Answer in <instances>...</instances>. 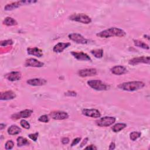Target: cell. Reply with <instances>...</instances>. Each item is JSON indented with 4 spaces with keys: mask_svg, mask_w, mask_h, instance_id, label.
<instances>
[{
    "mask_svg": "<svg viewBox=\"0 0 150 150\" xmlns=\"http://www.w3.org/2000/svg\"><path fill=\"white\" fill-rule=\"evenodd\" d=\"M97 36L101 38H108L110 37H124L126 35L125 32L118 28L112 27L101 31L96 34Z\"/></svg>",
    "mask_w": 150,
    "mask_h": 150,
    "instance_id": "6da1fadb",
    "label": "cell"
},
{
    "mask_svg": "<svg viewBox=\"0 0 150 150\" xmlns=\"http://www.w3.org/2000/svg\"><path fill=\"white\" fill-rule=\"evenodd\" d=\"M145 86V83L140 81H133L124 82L120 84L118 88L127 91H134L142 88Z\"/></svg>",
    "mask_w": 150,
    "mask_h": 150,
    "instance_id": "7a4b0ae2",
    "label": "cell"
},
{
    "mask_svg": "<svg viewBox=\"0 0 150 150\" xmlns=\"http://www.w3.org/2000/svg\"><path fill=\"white\" fill-rule=\"evenodd\" d=\"M69 18L71 21L84 24H88L91 22V19L84 13H73L71 15Z\"/></svg>",
    "mask_w": 150,
    "mask_h": 150,
    "instance_id": "3957f363",
    "label": "cell"
},
{
    "mask_svg": "<svg viewBox=\"0 0 150 150\" xmlns=\"http://www.w3.org/2000/svg\"><path fill=\"white\" fill-rule=\"evenodd\" d=\"M87 84L91 88L97 91H104L107 90V84L100 80H88Z\"/></svg>",
    "mask_w": 150,
    "mask_h": 150,
    "instance_id": "277c9868",
    "label": "cell"
},
{
    "mask_svg": "<svg viewBox=\"0 0 150 150\" xmlns=\"http://www.w3.org/2000/svg\"><path fill=\"white\" fill-rule=\"evenodd\" d=\"M115 120L116 119L114 117L105 116L96 121V124L98 127H109L112 125L115 122Z\"/></svg>",
    "mask_w": 150,
    "mask_h": 150,
    "instance_id": "5b68a950",
    "label": "cell"
},
{
    "mask_svg": "<svg viewBox=\"0 0 150 150\" xmlns=\"http://www.w3.org/2000/svg\"><path fill=\"white\" fill-rule=\"evenodd\" d=\"M69 39L79 44H87L89 42V40L86 39L81 35L77 33H70L68 35Z\"/></svg>",
    "mask_w": 150,
    "mask_h": 150,
    "instance_id": "8992f818",
    "label": "cell"
},
{
    "mask_svg": "<svg viewBox=\"0 0 150 150\" xmlns=\"http://www.w3.org/2000/svg\"><path fill=\"white\" fill-rule=\"evenodd\" d=\"M33 113V111L30 109H26L22 110L20 112L15 113L11 115V118L13 120H18L19 118H25L29 117Z\"/></svg>",
    "mask_w": 150,
    "mask_h": 150,
    "instance_id": "52a82bcc",
    "label": "cell"
},
{
    "mask_svg": "<svg viewBox=\"0 0 150 150\" xmlns=\"http://www.w3.org/2000/svg\"><path fill=\"white\" fill-rule=\"evenodd\" d=\"M49 116L55 120H63L68 118L69 114L65 111H56L51 112L49 114Z\"/></svg>",
    "mask_w": 150,
    "mask_h": 150,
    "instance_id": "ba28073f",
    "label": "cell"
},
{
    "mask_svg": "<svg viewBox=\"0 0 150 150\" xmlns=\"http://www.w3.org/2000/svg\"><path fill=\"white\" fill-rule=\"evenodd\" d=\"M149 56H141V57H137L130 59L128 62L129 64L131 65H137L141 63H145V64H149Z\"/></svg>",
    "mask_w": 150,
    "mask_h": 150,
    "instance_id": "9c48e42d",
    "label": "cell"
},
{
    "mask_svg": "<svg viewBox=\"0 0 150 150\" xmlns=\"http://www.w3.org/2000/svg\"><path fill=\"white\" fill-rule=\"evenodd\" d=\"M97 73V70L94 68L81 69L78 71L79 76L82 77L94 76H96Z\"/></svg>",
    "mask_w": 150,
    "mask_h": 150,
    "instance_id": "30bf717a",
    "label": "cell"
},
{
    "mask_svg": "<svg viewBox=\"0 0 150 150\" xmlns=\"http://www.w3.org/2000/svg\"><path fill=\"white\" fill-rule=\"evenodd\" d=\"M26 67H42L44 66V63L34 58H29L26 59L25 63Z\"/></svg>",
    "mask_w": 150,
    "mask_h": 150,
    "instance_id": "8fae6325",
    "label": "cell"
},
{
    "mask_svg": "<svg viewBox=\"0 0 150 150\" xmlns=\"http://www.w3.org/2000/svg\"><path fill=\"white\" fill-rule=\"evenodd\" d=\"M82 114L87 117L91 118H100L101 114L98 110L96 109H83L82 110Z\"/></svg>",
    "mask_w": 150,
    "mask_h": 150,
    "instance_id": "7c38bea8",
    "label": "cell"
},
{
    "mask_svg": "<svg viewBox=\"0 0 150 150\" xmlns=\"http://www.w3.org/2000/svg\"><path fill=\"white\" fill-rule=\"evenodd\" d=\"M21 73L19 71H11L6 74L4 76V77L11 81H18L21 79Z\"/></svg>",
    "mask_w": 150,
    "mask_h": 150,
    "instance_id": "4fadbf2b",
    "label": "cell"
},
{
    "mask_svg": "<svg viewBox=\"0 0 150 150\" xmlns=\"http://www.w3.org/2000/svg\"><path fill=\"white\" fill-rule=\"evenodd\" d=\"M71 54L77 60L84 61H91V59L90 58V57L87 54L83 52H71Z\"/></svg>",
    "mask_w": 150,
    "mask_h": 150,
    "instance_id": "5bb4252c",
    "label": "cell"
},
{
    "mask_svg": "<svg viewBox=\"0 0 150 150\" xmlns=\"http://www.w3.org/2000/svg\"><path fill=\"white\" fill-rule=\"evenodd\" d=\"M26 83L32 86H43L46 84L47 81L44 79H39V78H35V79H30L26 81Z\"/></svg>",
    "mask_w": 150,
    "mask_h": 150,
    "instance_id": "9a60e30c",
    "label": "cell"
},
{
    "mask_svg": "<svg viewBox=\"0 0 150 150\" xmlns=\"http://www.w3.org/2000/svg\"><path fill=\"white\" fill-rule=\"evenodd\" d=\"M70 45L71 43L69 42H59L54 46L53 51L55 53H61Z\"/></svg>",
    "mask_w": 150,
    "mask_h": 150,
    "instance_id": "2e32d148",
    "label": "cell"
},
{
    "mask_svg": "<svg viewBox=\"0 0 150 150\" xmlns=\"http://www.w3.org/2000/svg\"><path fill=\"white\" fill-rule=\"evenodd\" d=\"M111 71L115 75H122L127 73V69L123 66L118 65L112 67L111 69Z\"/></svg>",
    "mask_w": 150,
    "mask_h": 150,
    "instance_id": "e0dca14e",
    "label": "cell"
},
{
    "mask_svg": "<svg viewBox=\"0 0 150 150\" xmlns=\"http://www.w3.org/2000/svg\"><path fill=\"white\" fill-rule=\"evenodd\" d=\"M15 97H16L15 93L11 90L1 92L0 94L1 100H10L15 98Z\"/></svg>",
    "mask_w": 150,
    "mask_h": 150,
    "instance_id": "ac0fdd59",
    "label": "cell"
},
{
    "mask_svg": "<svg viewBox=\"0 0 150 150\" xmlns=\"http://www.w3.org/2000/svg\"><path fill=\"white\" fill-rule=\"evenodd\" d=\"M27 53L29 55L35 56L38 57H40L43 55L42 50L37 47H28L27 49Z\"/></svg>",
    "mask_w": 150,
    "mask_h": 150,
    "instance_id": "d6986e66",
    "label": "cell"
},
{
    "mask_svg": "<svg viewBox=\"0 0 150 150\" xmlns=\"http://www.w3.org/2000/svg\"><path fill=\"white\" fill-rule=\"evenodd\" d=\"M24 5L23 1H16L15 2H12L11 4H8L6 5L5 6L4 9L5 11H12L13 9H15L21 6Z\"/></svg>",
    "mask_w": 150,
    "mask_h": 150,
    "instance_id": "ffe728a7",
    "label": "cell"
},
{
    "mask_svg": "<svg viewBox=\"0 0 150 150\" xmlns=\"http://www.w3.org/2000/svg\"><path fill=\"white\" fill-rule=\"evenodd\" d=\"M22 129L16 125H12L8 128V133L11 135H15L21 133Z\"/></svg>",
    "mask_w": 150,
    "mask_h": 150,
    "instance_id": "44dd1931",
    "label": "cell"
},
{
    "mask_svg": "<svg viewBox=\"0 0 150 150\" xmlns=\"http://www.w3.org/2000/svg\"><path fill=\"white\" fill-rule=\"evenodd\" d=\"M3 24L8 26H12L16 25L18 24V22L13 18L8 16V17H6L4 19Z\"/></svg>",
    "mask_w": 150,
    "mask_h": 150,
    "instance_id": "7402d4cb",
    "label": "cell"
},
{
    "mask_svg": "<svg viewBox=\"0 0 150 150\" xmlns=\"http://www.w3.org/2000/svg\"><path fill=\"white\" fill-rule=\"evenodd\" d=\"M127 127V124L125 123H117L113 125L111 128L114 132H118L124 129Z\"/></svg>",
    "mask_w": 150,
    "mask_h": 150,
    "instance_id": "603a6c76",
    "label": "cell"
},
{
    "mask_svg": "<svg viewBox=\"0 0 150 150\" xmlns=\"http://www.w3.org/2000/svg\"><path fill=\"white\" fill-rule=\"evenodd\" d=\"M30 142L28 140L22 137H19L17 138V145L18 146H22L24 145H29Z\"/></svg>",
    "mask_w": 150,
    "mask_h": 150,
    "instance_id": "cb8c5ba5",
    "label": "cell"
},
{
    "mask_svg": "<svg viewBox=\"0 0 150 150\" xmlns=\"http://www.w3.org/2000/svg\"><path fill=\"white\" fill-rule=\"evenodd\" d=\"M134 43L135 46L141 47V48H142L144 49H149V46L142 41H141L139 40H134Z\"/></svg>",
    "mask_w": 150,
    "mask_h": 150,
    "instance_id": "d4e9b609",
    "label": "cell"
},
{
    "mask_svg": "<svg viewBox=\"0 0 150 150\" xmlns=\"http://www.w3.org/2000/svg\"><path fill=\"white\" fill-rule=\"evenodd\" d=\"M91 53L96 58L100 59L103 56V50L101 49L91 50Z\"/></svg>",
    "mask_w": 150,
    "mask_h": 150,
    "instance_id": "484cf974",
    "label": "cell"
},
{
    "mask_svg": "<svg viewBox=\"0 0 150 150\" xmlns=\"http://www.w3.org/2000/svg\"><path fill=\"white\" fill-rule=\"evenodd\" d=\"M141 133L140 132H138V131H133L132 132L130 133L129 134V138L130 139L134 141L136 139H137L138 138H139L141 137Z\"/></svg>",
    "mask_w": 150,
    "mask_h": 150,
    "instance_id": "4316f807",
    "label": "cell"
},
{
    "mask_svg": "<svg viewBox=\"0 0 150 150\" xmlns=\"http://www.w3.org/2000/svg\"><path fill=\"white\" fill-rule=\"evenodd\" d=\"M14 146V142L12 140H8L6 142L5 144V148L6 149H12Z\"/></svg>",
    "mask_w": 150,
    "mask_h": 150,
    "instance_id": "83f0119b",
    "label": "cell"
},
{
    "mask_svg": "<svg viewBox=\"0 0 150 150\" xmlns=\"http://www.w3.org/2000/svg\"><path fill=\"white\" fill-rule=\"evenodd\" d=\"M38 121H40V122H45V123L48 122L49 121V115H41V116L39 117V118H38Z\"/></svg>",
    "mask_w": 150,
    "mask_h": 150,
    "instance_id": "f1b7e54d",
    "label": "cell"
},
{
    "mask_svg": "<svg viewBox=\"0 0 150 150\" xmlns=\"http://www.w3.org/2000/svg\"><path fill=\"white\" fill-rule=\"evenodd\" d=\"M20 124L25 129H28L30 128V124L29 123L26 121L25 120H22L20 122Z\"/></svg>",
    "mask_w": 150,
    "mask_h": 150,
    "instance_id": "f546056e",
    "label": "cell"
},
{
    "mask_svg": "<svg viewBox=\"0 0 150 150\" xmlns=\"http://www.w3.org/2000/svg\"><path fill=\"white\" fill-rule=\"evenodd\" d=\"M12 44H13V41L11 39L2 40L0 42V46H6L7 45H11Z\"/></svg>",
    "mask_w": 150,
    "mask_h": 150,
    "instance_id": "4dcf8cb0",
    "label": "cell"
},
{
    "mask_svg": "<svg viewBox=\"0 0 150 150\" xmlns=\"http://www.w3.org/2000/svg\"><path fill=\"white\" fill-rule=\"evenodd\" d=\"M38 135H39V133L38 132H35L34 134H30L28 135V137L31 139L32 140H33V141L36 142L37 141V139L38 138Z\"/></svg>",
    "mask_w": 150,
    "mask_h": 150,
    "instance_id": "1f68e13d",
    "label": "cell"
},
{
    "mask_svg": "<svg viewBox=\"0 0 150 150\" xmlns=\"http://www.w3.org/2000/svg\"><path fill=\"white\" fill-rule=\"evenodd\" d=\"M64 95L69 97H75L77 96V93L73 91H68L67 92L64 93Z\"/></svg>",
    "mask_w": 150,
    "mask_h": 150,
    "instance_id": "d6a6232c",
    "label": "cell"
},
{
    "mask_svg": "<svg viewBox=\"0 0 150 150\" xmlns=\"http://www.w3.org/2000/svg\"><path fill=\"white\" fill-rule=\"evenodd\" d=\"M81 141V138L80 137H77V138H76L75 139H74L73 141H72V142L71 144V146H73L76 145H77V144H79L80 142V141Z\"/></svg>",
    "mask_w": 150,
    "mask_h": 150,
    "instance_id": "836d02e7",
    "label": "cell"
},
{
    "mask_svg": "<svg viewBox=\"0 0 150 150\" xmlns=\"http://www.w3.org/2000/svg\"><path fill=\"white\" fill-rule=\"evenodd\" d=\"M69 141H70V140L67 137H64L62 139V143L64 145L67 144L69 142Z\"/></svg>",
    "mask_w": 150,
    "mask_h": 150,
    "instance_id": "e575fe53",
    "label": "cell"
},
{
    "mask_svg": "<svg viewBox=\"0 0 150 150\" xmlns=\"http://www.w3.org/2000/svg\"><path fill=\"white\" fill-rule=\"evenodd\" d=\"M85 149H89V150H94V149H97V147L94 145H90L89 146H86L85 148Z\"/></svg>",
    "mask_w": 150,
    "mask_h": 150,
    "instance_id": "d590c367",
    "label": "cell"
},
{
    "mask_svg": "<svg viewBox=\"0 0 150 150\" xmlns=\"http://www.w3.org/2000/svg\"><path fill=\"white\" fill-rule=\"evenodd\" d=\"M88 140V138H85L82 141V142H81V144H80V147H82V146H83L84 145H85L87 144Z\"/></svg>",
    "mask_w": 150,
    "mask_h": 150,
    "instance_id": "8d00e7d4",
    "label": "cell"
},
{
    "mask_svg": "<svg viewBox=\"0 0 150 150\" xmlns=\"http://www.w3.org/2000/svg\"><path fill=\"white\" fill-rule=\"evenodd\" d=\"M115 148V144L114 142H112L110 143V145H109V149L110 150H112V149H114Z\"/></svg>",
    "mask_w": 150,
    "mask_h": 150,
    "instance_id": "74e56055",
    "label": "cell"
},
{
    "mask_svg": "<svg viewBox=\"0 0 150 150\" xmlns=\"http://www.w3.org/2000/svg\"><path fill=\"white\" fill-rule=\"evenodd\" d=\"M5 126H6L5 124L1 123V124H0V129H1V130H2L4 128H5Z\"/></svg>",
    "mask_w": 150,
    "mask_h": 150,
    "instance_id": "f35d334b",
    "label": "cell"
}]
</instances>
